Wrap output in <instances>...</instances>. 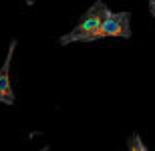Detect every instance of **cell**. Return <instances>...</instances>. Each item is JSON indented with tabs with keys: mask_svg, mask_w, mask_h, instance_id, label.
<instances>
[{
	"mask_svg": "<svg viewBox=\"0 0 155 151\" xmlns=\"http://www.w3.org/2000/svg\"><path fill=\"white\" fill-rule=\"evenodd\" d=\"M109 8H107V4L105 2H95V4L89 8V10L81 16L79 24H77L75 28L71 30L69 34H64L58 38V42L61 44H71V42H85V38L89 34H91L95 28H99L101 26V22H103L105 18H107V14H109Z\"/></svg>",
	"mask_w": 155,
	"mask_h": 151,
	"instance_id": "obj_1",
	"label": "cell"
},
{
	"mask_svg": "<svg viewBox=\"0 0 155 151\" xmlns=\"http://www.w3.org/2000/svg\"><path fill=\"white\" fill-rule=\"evenodd\" d=\"M109 36H121V38L131 36V14L129 12H109L107 18L101 22V26L93 30L85 38V42L109 38Z\"/></svg>",
	"mask_w": 155,
	"mask_h": 151,
	"instance_id": "obj_2",
	"label": "cell"
},
{
	"mask_svg": "<svg viewBox=\"0 0 155 151\" xmlns=\"http://www.w3.org/2000/svg\"><path fill=\"white\" fill-rule=\"evenodd\" d=\"M14 48H16V41H10L4 64L0 67V103L4 105H14V93H12L10 87V64H12V57H14Z\"/></svg>",
	"mask_w": 155,
	"mask_h": 151,
	"instance_id": "obj_3",
	"label": "cell"
},
{
	"mask_svg": "<svg viewBox=\"0 0 155 151\" xmlns=\"http://www.w3.org/2000/svg\"><path fill=\"white\" fill-rule=\"evenodd\" d=\"M143 149H145V145H143V141H141V137L137 133H133L129 137V151H143Z\"/></svg>",
	"mask_w": 155,
	"mask_h": 151,
	"instance_id": "obj_4",
	"label": "cell"
},
{
	"mask_svg": "<svg viewBox=\"0 0 155 151\" xmlns=\"http://www.w3.org/2000/svg\"><path fill=\"white\" fill-rule=\"evenodd\" d=\"M149 10H151V14L155 16V0H151V2H149Z\"/></svg>",
	"mask_w": 155,
	"mask_h": 151,
	"instance_id": "obj_5",
	"label": "cell"
},
{
	"mask_svg": "<svg viewBox=\"0 0 155 151\" xmlns=\"http://www.w3.org/2000/svg\"><path fill=\"white\" fill-rule=\"evenodd\" d=\"M143 151H149V149H147V147H145V149H143Z\"/></svg>",
	"mask_w": 155,
	"mask_h": 151,
	"instance_id": "obj_6",
	"label": "cell"
}]
</instances>
